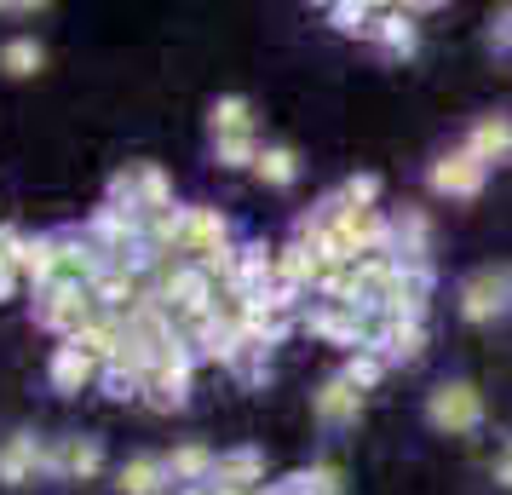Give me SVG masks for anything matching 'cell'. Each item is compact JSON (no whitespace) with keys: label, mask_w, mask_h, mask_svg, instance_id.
Listing matches in <instances>:
<instances>
[{"label":"cell","mask_w":512,"mask_h":495,"mask_svg":"<svg viewBox=\"0 0 512 495\" xmlns=\"http://www.w3.org/2000/svg\"><path fill=\"white\" fill-rule=\"evenodd\" d=\"M98 317H104V311H98L93 288H64V283L35 288V323L52 329V334H64V340H81Z\"/></svg>","instance_id":"cell-1"},{"label":"cell","mask_w":512,"mask_h":495,"mask_svg":"<svg viewBox=\"0 0 512 495\" xmlns=\"http://www.w3.org/2000/svg\"><path fill=\"white\" fill-rule=\"evenodd\" d=\"M190 369H196V352L179 340V346H173L167 357H156V369L144 375V403H150V409H162V415L185 409V403H190Z\"/></svg>","instance_id":"cell-2"},{"label":"cell","mask_w":512,"mask_h":495,"mask_svg":"<svg viewBox=\"0 0 512 495\" xmlns=\"http://www.w3.org/2000/svg\"><path fill=\"white\" fill-rule=\"evenodd\" d=\"M426 421L438 426V432H478V421H484L478 386H472V380H443V386H432Z\"/></svg>","instance_id":"cell-3"},{"label":"cell","mask_w":512,"mask_h":495,"mask_svg":"<svg viewBox=\"0 0 512 495\" xmlns=\"http://www.w3.org/2000/svg\"><path fill=\"white\" fill-rule=\"evenodd\" d=\"M81 236H87L98 254L110 260V254H121V248L144 242V213L139 208H121V202H104V208H93V219L81 225Z\"/></svg>","instance_id":"cell-4"},{"label":"cell","mask_w":512,"mask_h":495,"mask_svg":"<svg viewBox=\"0 0 512 495\" xmlns=\"http://www.w3.org/2000/svg\"><path fill=\"white\" fill-rule=\"evenodd\" d=\"M512 306V271H472L461 283V317L466 323H495Z\"/></svg>","instance_id":"cell-5"},{"label":"cell","mask_w":512,"mask_h":495,"mask_svg":"<svg viewBox=\"0 0 512 495\" xmlns=\"http://www.w3.org/2000/svg\"><path fill=\"white\" fill-rule=\"evenodd\" d=\"M489 179V167L472 156V150H449V156H438L432 162V190L438 196H478Z\"/></svg>","instance_id":"cell-6"},{"label":"cell","mask_w":512,"mask_h":495,"mask_svg":"<svg viewBox=\"0 0 512 495\" xmlns=\"http://www.w3.org/2000/svg\"><path fill=\"white\" fill-rule=\"evenodd\" d=\"M98 467H104L98 438H58V444H47V461H41V472H52V478H93Z\"/></svg>","instance_id":"cell-7"},{"label":"cell","mask_w":512,"mask_h":495,"mask_svg":"<svg viewBox=\"0 0 512 495\" xmlns=\"http://www.w3.org/2000/svg\"><path fill=\"white\" fill-rule=\"evenodd\" d=\"M369 352L392 369V363H415L420 352H426V329L420 323H397V317H380L374 323V340H369Z\"/></svg>","instance_id":"cell-8"},{"label":"cell","mask_w":512,"mask_h":495,"mask_svg":"<svg viewBox=\"0 0 512 495\" xmlns=\"http://www.w3.org/2000/svg\"><path fill=\"white\" fill-rule=\"evenodd\" d=\"M208 484H219V490H236V495L265 490V455H259V449H225V455L213 461V478H208Z\"/></svg>","instance_id":"cell-9"},{"label":"cell","mask_w":512,"mask_h":495,"mask_svg":"<svg viewBox=\"0 0 512 495\" xmlns=\"http://www.w3.org/2000/svg\"><path fill=\"white\" fill-rule=\"evenodd\" d=\"M311 409H317V421L323 426H357V415H363V392H357L346 375H334V380H323V386L311 392Z\"/></svg>","instance_id":"cell-10"},{"label":"cell","mask_w":512,"mask_h":495,"mask_svg":"<svg viewBox=\"0 0 512 495\" xmlns=\"http://www.w3.org/2000/svg\"><path fill=\"white\" fill-rule=\"evenodd\" d=\"M328 265L317 248H305V242H288V248H277V283L294 288V294H305V288H323Z\"/></svg>","instance_id":"cell-11"},{"label":"cell","mask_w":512,"mask_h":495,"mask_svg":"<svg viewBox=\"0 0 512 495\" xmlns=\"http://www.w3.org/2000/svg\"><path fill=\"white\" fill-rule=\"evenodd\" d=\"M231 242V219L219 208H185V260H202Z\"/></svg>","instance_id":"cell-12"},{"label":"cell","mask_w":512,"mask_h":495,"mask_svg":"<svg viewBox=\"0 0 512 495\" xmlns=\"http://www.w3.org/2000/svg\"><path fill=\"white\" fill-rule=\"evenodd\" d=\"M127 179H133V208L150 219V213H167V208H179L173 202V179H167L156 162H133L127 167Z\"/></svg>","instance_id":"cell-13"},{"label":"cell","mask_w":512,"mask_h":495,"mask_svg":"<svg viewBox=\"0 0 512 495\" xmlns=\"http://www.w3.org/2000/svg\"><path fill=\"white\" fill-rule=\"evenodd\" d=\"M41 461H47V444H35L29 432H12L0 444V484H29L41 472Z\"/></svg>","instance_id":"cell-14"},{"label":"cell","mask_w":512,"mask_h":495,"mask_svg":"<svg viewBox=\"0 0 512 495\" xmlns=\"http://www.w3.org/2000/svg\"><path fill=\"white\" fill-rule=\"evenodd\" d=\"M369 41L386 58H409V52L420 47V29H415V12H374V29Z\"/></svg>","instance_id":"cell-15"},{"label":"cell","mask_w":512,"mask_h":495,"mask_svg":"<svg viewBox=\"0 0 512 495\" xmlns=\"http://www.w3.org/2000/svg\"><path fill=\"white\" fill-rule=\"evenodd\" d=\"M461 150H472L484 167H495V162H512V116H484L472 133H466V144Z\"/></svg>","instance_id":"cell-16"},{"label":"cell","mask_w":512,"mask_h":495,"mask_svg":"<svg viewBox=\"0 0 512 495\" xmlns=\"http://www.w3.org/2000/svg\"><path fill=\"white\" fill-rule=\"evenodd\" d=\"M98 375H104V369H98L81 346H70V340H64V346L52 352V363H47V380L58 386V392H81V386H93Z\"/></svg>","instance_id":"cell-17"},{"label":"cell","mask_w":512,"mask_h":495,"mask_svg":"<svg viewBox=\"0 0 512 495\" xmlns=\"http://www.w3.org/2000/svg\"><path fill=\"white\" fill-rule=\"evenodd\" d=\"M213 461H219V455H213L208 444H179V449L162 461V467H167V484H185V490H196V484H208V478H213Z\"/></svg>","instance_id":"cell-18"},{"label":"cell","mask_w":512,"mask_h":495,"mask_svg":"<svg viewBox=\"0 0 512 495\" xmlns=\"http://www.w3.org/2000/svg\"><path fill=\"white\" fill-rule=\"evenodd\" d=\"M426 242H432V225L420 208H403L392 219V254L397 260H426Z\"/></svg>","instance_id":"cell-19"},{"label":"cell","mask_w":512,"mask_h":495,"mask_svg":"<svg viewBox=\"0 0 512 495\" xmlns=\"http://www.w3.org/2000/svg\"><path fill=\"white\" fill-rule=\"evenodd\" d=\"M41 64H47V47H41L35 35H12V41L0 47V75H12V81L41 75Z\"/></svg>","instance_id":"cell-20"},{"label":"cell","mask_w":512,"mask_h":495,"mask_svg":"<svg viewBox=\"0 0 512 495\" xmlns=\"http://www.w3.org/2000/svg\"><path fill=\"white\" fill-rule=\"evenodd\" d=\"M162 484H167V467L156 455H139V461H127V467L116 472L121 495H162Z\"/></svg>","instance_id":"cell-21"},{"label":"cell","mask_w":512,"mask_h":495,"mask_svg":"<svg viewBox=\"0 0 512 495\" xmlns=\"http://www.w3.org/2000/svg\"><path fill=\"white\" fill-rule=\"evenodd\" d=\"M208 127L213 139H242V133H254V104L248 98H219L208 110Z\"/></svg>","instance_id":"cell-22"},{"label":"cell","mask_w":512,"mask_h":495,"mask_svg":"<svg viewBox=\"0 0 512 495\" xmlns=\"http://www.w3.org/2000/svg\"><path fill=\"white\" fill-rule=\"evenodd\" d=\"M254 173L265 179V185L288 190L294 179H300V156H294L288 144H259V162H254Z\"/></svg>","instance_id":"cell-23"},{"label":"cell","mask_w":512,"mask_h":495,"mask_svg":"<svg viewBox=\"0 0 512 495\" xmlns=\"http://www.w3.org/2000/svg\"><path fill=\"white\" fill-rule=\"evenodd\" d=\"M18 277L29 288H52V236H29L18 254Z\"/></svg>","instance_id":"cell-24"},{"label":"cell","mask_w":512,"mask_h":495,"mask_svg":"<svg viewBox=\"0 0 512 495\" xmlns=\"http://www.w3.org/2000/svg\"><path fill=\"white\" fill-rule=\"evenodd\" d=\"M328 24L340 29V35H369L374 6H363V0H334V6H328Z\"/></svg>","instance_id":"cell-25"},{"label":"cell","mask_w":512,"mask_h":495,"mask_svg":"<svg viewBox=\"0 0 512 495\" xmlns=\"http://www.w3.org/2000/svg\"><path fill=\"white\" fill-rule=\"evenodd\" d=\"M300 490L305 495H346V472L334 461H317L311 472H300Z\"/></svg>","instance_id":"cell-26"},{"label":"cell","mask_w":512,"mask_h":495,"mask_svg":"<svg viewBox=\"0 0 512 495\" xmlns=\"http://www.w3.org/2000/svg\"><path fill=\"white\" fill-rule=\"evenodd\" d=\"M213 156H219V167H254L259 144H254V133H242V139H213Z\"/></svg>","instance_id":"cell-27"},{"label":"cell","mask_w":512,"mask_h":495,"mask_svg":"<svg viewBox=\"0 0 512 495\" xmlns=\"http://www.w3.org/2000/svg\"><path fill=\"white\" fill-rule=\"evenodd\" d=\"M104 392H110V398L116 403H133V398H144V375H133V369H121V363H110V369H104Z\"/></svg>","instance_id":"cell-28"},{"label":"cell","mask_w":512,"mask_h":495,"mask_svg":"<svg viewBox=\"0 0 512 495\" xmlns=\"http://www.w3.org/2000/svg\"><path fill=\"white\" fill-rule=\"evenodd\" d=\"M380 375H386V363L374 352H351V363H346V380L357 386V392H374L380 386Z\"/></svg>","instance_id":"cell-29"},{"label":"cell","mask_w":512,"mask_h":495,"mask_svg":"<svg viewBox=\"0 0 512 495\" xmlns=\"http://www.w3.org/2000/svg\"><path fill=\"white\" fill-rule=\"evenodd\" d=\"M374 196H380V179L374 173H351L346 185H340V202L346 208H374Z\"/></svg>","instance_id":"cell-30"},{"label":"cell","mask_w":512,"mask_h":495,"mask_svg":"<svg viewBox=\"0 0 512 495\" xmlns=\"http://www.w3.org/2000/svg\"><path fill=\"white\" fill-rule=\"evenodd\" d=\"M18 283H24V277H18V265L0 260V300H12V294H18Z\"/></svg>","instance_id":"cell-31"},{"label":"cell","mask_w":512,"mask_h":495,"mask_svg":"<svg viewBox=\"0 0 512 495\" xmlns=\"http://www.w3.org/2000/svg\"><path fill=\"white\" fill-rule=\"evenodd\" d=\"M495 484H501V490H512V444H507V455L495 461Z\"/></svg>","instance_id":"cell-32"}]
</instances>
